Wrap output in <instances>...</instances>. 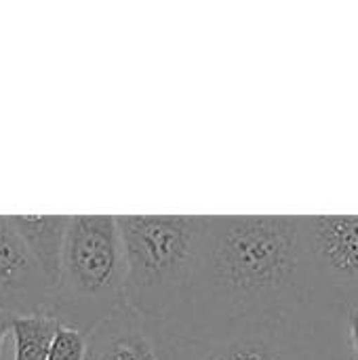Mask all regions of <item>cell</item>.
<instances>
[{
  "instance_id": "6da1fadb",
  "label": "cell",
  "mask_w": 358,
  "mask_h": 360,
  "mask_svg": "<svg viewBox=\"0 0 358 360\" xmlns=\"http://www.w3.org/2000/svg\"><path fill=\"white\" fill-rule=\"evenodd\" d=\"M312 295L302 217H209L190 300L160 333L167 342L207 344L243 321L308 312Z\"/></svg>"
},
{
  "instance_id": "4fadbf2b",
  "label": "cell",
  "mask_w": 358,
  "mask_h": 360,
  "mask_svg": "<svg viewBox=\"0 0 358 360\" xmlns=\"http://www.w3.org/2000/svg\"><path fill=\"white\" fill-rule=\"evenodd\" d=\"M162 352H165V350H162ZM165 360H167V359H165Z\"/></svg>"
},
{
  "instance_id": "7c38bea8",
  "label": "cell",
  "mask_w": 358,
  "mask_h": 360,
  "mask_svg": "<svg viewBox=\"0 0 358 360\" xmlns=\"http://www.w3.org/2000/svg\"><path fill=\"white\" fill-rule=\"evenodd\" d=\"M13 321H15V314L11 312H4L0 310V359H2V346H4V340L11 335V329H13Z\"/></svg>"
},
{
  "instance_id": "8992f818",
  "label": "cell",
  "mask_w": 358,
  "mask_h": 360,
  "mask_svg": "<svg viewBox=\"0 0 358 360\" xmlns=\"http://www.w3.org/2000/svg\"><path fill=\"white\" fill-rule=\"evenodd\" d=\"M53 285L15 230L0 215V310L15 316L49 314Z\"/></svg>"
},
{
  "instance_id": "277c9868",
  "label": "cell",
  "mask_w": 358,
  "mask_h": 360,
  "mask_svg": "<svg viewBox=\"0 0 358 360\" xmlns=\"http://www.w3.org/2000/svg\"><path fill=\"white\" fill-rule=\"evenodd\" d=\"M306 312H279L243 321L207 344L167 342V360H310Z\"/></svg>"
},
{
  "instance_id": "7a4b0ae2",
  "label": "cell",
  "mask_w": 358,
  "mask_h": 360,
  "mask_svg": "<svg viewBox=\"0 0 358 360\" xmlns=\"http://www.w3.org/2000/svg\"><path fill=\"white\" fill-rule=\"evenodd\" d=\"M127 257V306L160 327L184 312L198 276L209 217L118 215Z\"/></svg>"
},
{
  "instance_id": "ba28073f",
  "label": "cell",
  "mask_w": 358,
  "mask_h": 360,
  "mask_svg": "<svg viewBox=\"0 0 358 360\" xmlns=\"http://www.w3.org/2000/svg\"><path fill=\"white\" fill-rule=\"evenodd\" d=\"M70 215H13L11 221L25 247L38 262L40 270L55 287L61 270V255L65 234L70 228Z\"/></svg>"
},
{
  "instance_id": "52a82bcc",
  "label": "cell",
  "mask_w": 358,
  "mask_h": 360,
  "mask_svg": "<svg viewBox=\"0 0 358 360\" xmlns=\"http://www.w3.org/2000/svg\"><path fill=\"white\" fill-rule=\"evenodd\" d=\"M87 360H165L160 325L124 304L89 333Z\"/></svg>"
},
{
  "instance_id": "8fae6325",
  "label": "cell",
  "mask_w": 358,
  "mask_h": 360,
  "mask_svg": "<svg viewBox=\"0 0 358 360\" xmlns=\"http://www.w3.org/2000/svg\"><path fill=\"white\" fill-rule=\"evenodd\" d=\"M346 327H348L350 356H352V360H358V306L346 308Z\"/></svg>"
},
{
  "instance_id": "5b68a950",
  "label": "cell",
  "mask_w": 358,
  "mask_h": 360,
  "mask_svg": "<svg viewBox=\"0 0 358 360\" xmlns=\"http://www.w3.org/2000/svg\"><path fill=\"white\" fill-rule=\"evenodd\" d=\"M302 230L314 293L358 306V215L302 217Z\"/></svg>"
},
{
  "instance_id": "30bf717a",
  "label": "cell",
  "mask_w": 358,
  "mask_h": 360,
  "mask_svg": "<svg viewBox=\"0 0 358 360\" xmlns=\"http://www.w3.org/2000/svg\"><path fill=\"white\" fill-rule=\"evenodd\" d=\"M87 350H89V335L84 331L68 325H59L49 352V360H87Z\"/></svg>"
},
{
  "instance_id": "9c48e42d",
  "label": "cell",
  "mask_w": 358,
  "mask_h": 360,
  "mask_svg": "<svg viewBox=\"0 0 358 360\" xmlns=\"http://www.w3.org/2000/svg\"><path fill=\"white\" fill-rule=\"evenodd\" d=\"M59 321L51 314H23L15 316L11 340L13 360H49Z\"/></svg>"
},
{
  "instance_id": "3957f363",
  "label": "cell",
  "mask_w": 358,
  "mask_h": 360,
  "mask_svg": "<svg viewBox=\"0 0 358 360\" xmlns=\"http://www.w3.org/2000/svg\"><path fill=\"white\" fill-rule=\"evenodd\" d=\"M127 257L118 217L72 215L51 310L87 335L127 304Z\"/></svg>"
},
{
  "instance_id": "5bb4252c",
  "label": "cell",
  "mask_w": 358,
  "mask_h": 360,
  "mask_svg": "<svg viewBox=\"0 0 358 360\" xmlns=\"http://www.w3.org/2000/svg\"><path fill=\"white\" fill-rule=\"evenodd\" d=\"M352 308H354V306H352Z\"/></svg>"
}]
</instances>
